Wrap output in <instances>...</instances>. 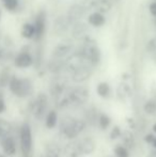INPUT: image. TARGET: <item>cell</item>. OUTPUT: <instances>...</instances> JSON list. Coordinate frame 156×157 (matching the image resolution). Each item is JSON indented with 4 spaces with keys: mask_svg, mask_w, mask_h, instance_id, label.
I'll use <instances>...</instances> for the list:
<instances>
[{
    "mask_svg": "<svg viewBox=\"0 0 156 157\" xmlns=\"http://www.w3.org/2000/svg\"><path fill=\"white\" fill-rule=\"evenodd\" d=\"M73 48H74L73 42L70 41V40L61 42L52 50V58H57V59L65 58L67 55H70L73 52Z\"/></svg>",
    "mask_w": 156,
    "mask_h": 157,
    "instance_id": "obj_10",
    "label": "cell"
},
{
    "mask_svg": "<svg viewBox=\"0 0 156 157\" xmlns=\"http://www.w3.org/2000/svg\"><path fill=\"white\" fill-rule=\"evenodd\" d=\"M59 153H60V150L57 145L49 144L46 147L45 157H59Z\"/></svg>",
    "mask_w": 156,
    "mask_h": 157,
    "instance_id": "obj_24",
    "label": "cell"
},
{
    "mask_svg": "<svg viewBox=\"0 0 156 157\" xmlns=\"http://www.w3.org/2000/svg\"><path fill=\"white\" fill-rule=\"evenodd\" d=\"M155 136L153 134H148L146 137H144V141H146V143H152L153 140H154Z\"/></svg>",
    "mask_w": 156,
    "mask_h": 157,
    "instance_id": "obj_32",
    "label": "cell"
},
{
    "mask_svg": "<svg viewBox=\"0 0 156 157\" xmlns=\"http://www.w3.org/2000/svg\"><path fill=\"white\" fill-rule=\"evenodd\" d=\"M72 26V23L69 21L67 15H59L54 21V26H52V30L54 33H56L58 36H62L65 33L70 30Z\"/></svg>",
    "mask_w": 156,
    "mask_h": 157,
    "instance_id": "obj_8",
    "label": "cell"
},
{
    "mask_svg": "<svg viewBox=\"0 0 156 157\" xmlns=\"http://www.w3.org/2000/svg\"><path fill=\"white\" fill-rule=\"evenodd\" d=\"M153 54V60L155 61V63H156V52H152Z\"/></svg>",
    "mask_w": 156,
    "mask_h": 157,
    "instance_id": "obj_35",
    "label": "cell"
},
{
    "mask_svg": "<svg viewBox=\"0 0 156 157\" xmlns=\"http://www.w3.org/2000/svg\"><path fill=\"white\" fill-rule=\"evenodd\" d=\"M88 25L92 26L94 28H100L106 24V17L103 13H100L97 11H93L88 15Z\"/></svg>",
    "mask_w": 156,
    "mask_h": 157,
    "instance_id": "obj_14",
    "label": "cell"
},
{
    "mask_svg": "<svg viewBox=\"0 0 156 157\" xmlns=\"http://www.w3.org/2000/svg\"><path fill=\"white\" fill-rule=\"evenodd\" d=\"M9 132H10V124L6 121L0 119V138L8 136Z\"/></svg>",
    "mask_w": 156,
    "mask_h": 157,
    "instance_id": "obj_26",
    "label": "cell"
},
{
    "mask_svg": "<svg viewBox=\"0 0 156 157\" xmlns=\"http://www.w3.org/2000/svg\"><path fill=\"white\" fill-rule=\"evenodd\" d=\"M121 134H122V132H121L120 127H119V126H115L110 132V139L115 140V139H117L121 136Z\"/></svg>",
    "mask_w": 156,
    "mask_h": 157,
    "instance_id": "obj_30",
    "label": "cell"
},
{
    "mask_svg": "<svg viewBox=\"0 0 156 157\" xmlns=\"http://www.w3.org/2000/svg\"><path fill=\"white\" fill-rule=\"evenodd\" d=\"M144 111L146 112L148 114H154L156 112V101H148L143 106Z\"/></svg>",
    "mask_w": 156,
    "mask_h": 157,
    "instance_id": "obj_25",
    "label": "cell"
},
{
    "mask_svg": "<svg viewBox=\"0 0 156 157\" xmlns=\"http://www.w3.org/2000/svg\"><path fill=\"white\" fill-rule=\"evenodd\" d=\"M21 147L24 157H30L32 152V134L31 128L27 123L21 128Z\"/></svg>",
    "mask_w": 156,
    "mask_h": 157,
    "instance_id": "obj_3",
    "label": "cell"
},
{
    "mask_svg": "<svg viewBox=\"0 0 156 157\" xmlns=\"http://www.w3.org/2000/svg\"><path fill=\"white\" fill-rule=\"evenodd\" d=\"M47 109V96L44 93H40L32 104L31 111L36 119H42Z\"/></svg>",
    "mask_w": 156,
    "mask_h": 157,
    "instance_id": "obj_6",
    "label": "cell"
},
{
    "mask_svg": "<svg viewBox=\"0 0 156 157\" xmlns=\"http://www.w3.org/2000/svg\"><path fill=\"white\" fill-rule=\"evenodd\" d=\"M153 132H156V123H155L154 125H153Z\"/></svg>",
    "mask_w": 156,
    "mask_h": 157,
    "instance_id": "obj_37",
    "label": "cell"
},
{
    "mask_svg": "<svg viewBox=\"0 0 156 157\" xmlns=\"http://www.w3.org/2000/svg\"><path fill=\"white\" fill-rule=\"evenodd\" d=\"M57 112L55 110H50L46 116V127L47 128H54L57 125Z\"/></svg>",
    "mask_w": 156,
    "mask_h": 157,
    "instance_id": "obj_22",
    "label": "cell"
},
{
    "mask_svg": "<svg viewBox=\"0 0 156 157\" xmlns=\"http://www.w3.org/2000/svg\"><path fill=\"white\" fill-rule=\"evenodd\" d=\"M88 98H89V91L85 87H77L69 91L70 105L72 106L83 105Z\"/></svg>",
    "mask_w": 156,
    "mask_h": 157,
    "instance_id": "obj_4",
    "label": "cell"
},
{
    "mask_svg": "<svg viewBox=\"0 0 156 157\" xmlns=\"http://www.w3.org/2000/svg\"><path fill=\"white\" fill-rule=\"evenodd\" d=\"M89 64H83V65L79 66L76 70H74L71 73L72 79L75 82H83V81L88 80L91 76V70H90Z\"/></svg>",
    "mask_w": 156,
    "mask_h": 157,
    "instance_id": "obj_11",
    "label": "cell"
},
{
    "mask_svg": "<svg viewBox=\"0 0 156 157\" xmlns=\"http://www.w3.org/2000/svg\"><path fill=\"white\" fill-rule=\"evenodd\" d=\"M11 71L9 67H4L0 72V88H4L9 85L11 79Z\"/></svg>",
    "mask_w": 156,
    "mask_h": 157,
    "instance_id": "obj_19",
    "label": "cell"
},
{
    "mask_svg": "<svg viewBox=\"0 0 156 157\" xmlns=\"http://www.w3.org/2000/svg\"><path fill=\"white\" fill-rule=\"evenodd\" d=\"M87 10L88 9L86 8L83 4L74 3V4H72L69 8V10H67V17L69 18V21L73 24V23H75V21H81V18H82L86 15V13H87Z\"/></svg>",
    "mask_w": 156,
    "mask_h": 157,
    "instance_id": "obj_9",
    "label": "cell"
},
{
    "mask_svg": "<svg viewBox=\"0 0 156 157\" xmlns=\"http://www.w3.org/2000/svg\"><path fill=\"white\" fill-rule=\"evenodd\" d=\"M0 17H1V10H0Z\"/></svg>",
    "mask_w": 156,
    "mask_h": 157,
    "instance_id": "obj_38",
    "label": "cell"
},
{
    "mask_svg": "<svg viewBox=\"0 0 156 157\" xmlns=\"http://www.w3.org/2000/svg\"><path fill=\"white\" fill-rule=\"evenodd\" d=\"M0 144H1L2 150H3L6 155L11 156L16 153V144H15V141L12 137H9V136L2 137L1 141H0Z\"/></svg>",
    "mask_w": 156,
    "mask_h": 157,
    "instance_id": "obj_15",
    "label": "cell"
},
{
    "mask_svg": "<svg viewBox=\"0 0 156 157\" xmlns=\"http://www.w3.org/2000/svg\"><path fill=\"white\" fill-rule=\"evenodd\" d=\"M146 50L150 52H156V35L154 37H152V39L150 40V41L146 43Z\"/></svg>",
    "mask_w": 156,
    "mask_h": 157,
    "instance_id": "obj_29",
    "label": "cell"
},
{
    "mask_svg": "<svg viewBox=\"0 0 156 157\" xmlns=\"http://www.w3.org/2000/svg\"><path fill=\"white\" fill-rule=\"evenodd\" d=\"M148 157H156V149H155V147H154V150H153V151H151V153L149 154Z\"/></svg>",
    "mask_w": 156,
    "mask_h": 157,
    "instance_id": "obj_34",
    "label": "cell"
},
{
    "mask_svg": "<svg viewBox=\"0 0 156 157\" xmlns=\"http://www.w3.org/2000/svg\"><path fill=\"white\" fill-rule=\"evenodd\" d=\"M6 103H4L3 101V96H0V113H2V112L6 110Z\"/></svg>",
    "mask_w": 156,
    "mask_h": 157,
    "instance_id": "obj_33",
    "label": "cell"
},
{
    "mask_svg": "<svg viewBox=\"0 0 156 157\" xmlns=\"http://www.w3.org/2000/svg\"><path fill=\"white\" fill-rule=\"evenodd\" d=\"M1 1H3V0H1Z\"/></svg>",
    "mask_w": 156,
    "mask_h": 157,
    "instance_id": "obj_41",
    "label": "cell"
},
{
    "mask_svg": "<svg viewBox=\"0 0 156 157\" xmlns=\"http://www.w3.org/2000/svg\"><path fill=\"white\" fill-rule=\"evenodd\" d=\"M121 137H122L123 144H124V147H126V149L127 147H131L134 145L135 139H134V135L131 134V132L125 130V132H123L122 134H121Z\"/></svg>",
    "mask_w": 156,
    "mask_h": 157,
    "instance_id": "obj_21",
    "label": "cell"
},
{
    "mask_svg": "<svg viewBox=\"0 0 156 157\" xmlns=\"http://www.w3.org/2000/svg\"><path fill=\"white\" fill-rule=\"evenodd\" d=\"M86 123L81 120H75L72 118H65L61 122L60 130L65 138L74 139L85 129Z\"/></svg>",
    "mask_w": 156,
    "mask_h": 157,
    "instance_id": "obj_2",
    "label": "cell"
},
{
    "mask_svg": "<svg viewBox=\"0 0 156 157\" xmlns=\"http://www.w3.org/2000/svg\"><path fill=\"white\" fill-rule=\"evenodd\" d=\"M0 157H3V156H2V155H1V154H0Z\"/></svg>",
    "mask_w": 156,
    "mask_h": 157,
    "instance_id": "obj_39",
    "label": "cell"
},
{
    "mask_svg": "<svg viewBox=\"0 0 156 157\" xmlns=\"http://www.w3.org/2000/svg\"><path fill=\"white\" fill-rule=\"evenodd\" d=\"M2 3H3V6L6 11H9V12H15L17 10V8H18L19 0H3Z\"/></svg>",
    "mask_w": 156,
    "mask_h": 157,
    "instance_id": "obj_23",
    "label": "cell"
},
{
    "mask_svg": "<svg viewBox=\"0 0 156 157\" xmlns=\"http://www.w3.org/2000/svg\"><path fill=\"white\" fill-rule=\"evenodd\" d=\"M113 2L112 0H91L89 9H93L100 13H108L112 9Z\"/></svg>",
    "mask_w": 156,
    "mask_h": 157,
    "instance_id": "obj_12",
    "label": "cell"
},
{
    "mask_svg": "<svg viewBox=\"0 0 156 157\" xmlns=\"http://www.w3.org/2000/svg\"><path fill=\"white\" fill-rule=\"evenodd\" d=\"M9 88L13 94L18 97H27L33 91L31 80L28 78H18L16 76L11 77Z\"/></svg>",
    "mask_w": 156,
    "mask_h": 157,
    "instance_id": "obj_1",
    "label": "cell"
},
{
    "mask_svg": "<svg viewBox=\"0 0 156 157\" xmlns=\"http://www.w3.org/2000/svg\"><path fill=\"white\" fill-rule=\"evenodd\" d=\"M33 64L34 58L29 50H21L14 58V65L18 68H28Z\"/></svg>",
    "mask_w": 156,
    "mask_h": 157,
    "instance_id": "obj_7",
    "label": "cell"
},
{
    "mask_svg": "<svg viewBox=\"0 0 156 157\" xmlns=\"http://www.w3.org/2000/svg\"><path fill=\"white\" fill-rule=\"evenodd\" d=\"M149 12L154 18H156V1H152L149 4Z\"/></svg>",
    "mask_w": 156,
    "mask_h": 157,
    "instance_id": "obj_31",
    "label": "cell"
},
{
    "mask_svg": "<svg viewBox=\"0 0 156 157\" xmlns=\"http://www.w3.org/2000/svg\"><path fill=\"white\" fill-rule=\"evenodd\" d=\"M78 143L79 150H80L81 155L82 154H91L95 150V142L91 138H83Z\"/></svg>",
    "mask_w": 156,
    "mask_h": 157,
    "instance_id": "obj_16",
    "label": "cell"
},
{
    "mask_svg": "<svg viewBox=\"0 0 156 157\" xmlns=\"http://www.w3.org/2000/svg\"><path fill=\"white\" fill-rule=\"evenodd\" d=\"M98 123L102 129H106L109 125H110V118L107 114H101L100 119H98Z\"/></svg>",
    "mask_w": 156,
    "mask_h": 157,
    "instance_id": "obj_27",
    "label": "cell"
},
{
    "mask_svg": "<svg viewBox=\"0 0 156 157\" xmlns=\"http://www.w3.org/2000/svg\"><path fill=\"white\" fill-rule=\"evenodd\" d=\"M115 153L117 157H129V153L124 145H118L115 150Z\"/></svg>",
    "mask_w": 156,
    "mask_h": 157,
    "instance_id": "obj_28",
    "label": "cell"
},
{
    "mask_svg": "<svg viewBox=\"0 0 156 157\" xmlns=\"http://www.w3.org/2000/svg\"><path fill=\"white\" fill-rule=\"evenodd\" d=\"M152 1H156V0H152Z\"/></svg>",
    "mask_w": 156,
    "mask_h": 157,
    "instance_id": "obj_40",
    "label": "cell"
},
{
    "mask_svg": "<svg viewBox=\"0 0 156 157\" xmlns=\"http://www.w3.org/2000/svg\"><path fill=\"white\" fill-rule=\"evenodd\" d=\"M110 86H109L108 82H106V81H102V82H100L97 85V87H96V92H97V94L100 95L101 97H103V98H107V97L109 96V94H110Z\"/></svg>",
    "mask_w": 156,
    "mask_h": 157,
    "instance_id": "obj_18",
    "label": "cell"
},
{
    "mask_svg": "<svg viewBox=\"0 0 156 157\" xmlns=\"http://www.w3.org/2000/svg\"><path fill=\"white\" fill-rule=\"evenodd\" d=\"M65 155L67 157H79L81 155L78 143H71L65 147Z\"/></svg>",
    "mask_w": 156,
    "mask_h": 157,
    "instance_id": "obj_20",
    "label": "cell"
},
{
    "mask_svg": "<svg viewBox=\"0 0 156 157\" xmlns=\"http://www.w3.org/2000/svg\"><path fill=\"white\" fill-rule=\"evenodd\" d=\"M152 144H153V147H154L155 149H156V137H155V138H154V140H153Z\"/></svg>",
    "mask_w": 156,
    "mask_h": 157,
    "instance_id": "obj_36",
    "label": "cell"
},
{
    "mask_svg": "<svg viewBox=\"0 0 156 157\" xmlns=\"http://www.w3.org/2000/svg\"><path fill=\"white\" fill-rule=\"evenodd\" d=\"M21 34L24 39L26 40H32L36 36V28L32 23H25L21 27Z\"/></svg>",
    "mask_w": 156,
    "mask_h": 157,
    "instance_id": "obj_17",
    "label": "cell"
},
{
    "mask_svg": "<svg viewBox=\"0 0 156 157\" xmlns=\"http://www.w3.org/2000/svg\"><path fill=\"white\" fill-rule=\"evenodd\" d=\"M87 32H88V25L83 23V21H75V23L72 24L71 33H72V36H73L74 39L82 40L83 37L87 35Z\"/></svg>",
    "mask_w": 156,
    "mask_h": 157,
    "instance_id": "obj_13",
    "label": "cell"
},
{
    "mask_svg": "<svg viewBox=\"0 0 156 157\" xmlns=\"http://www.w3.org/2000/svg\"><path fill=\"white\" fill-rule=\"evenodd\" d=\"M46 18H47V14L44 10H40L36 14V18H34V28H36V36H34V41L41 42L43 40L44 35L46 32Z\"/></svg>",
    "mask_w": 156,
    "mask_h": 157,
    "instance_id": "obj_5",
    "label": "cell"
}]
</instances>
